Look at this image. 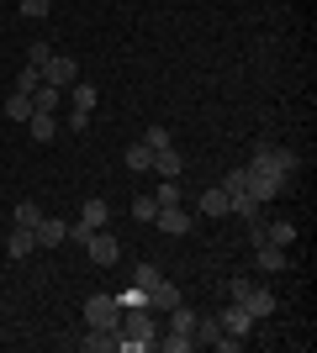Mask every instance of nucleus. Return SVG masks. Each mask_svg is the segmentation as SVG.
I'll list each match as a JSON object with an SVG mask.
<instances>
[{
  "instance_id": "nucleus-2",
  "label": "nucleus",
  "mask_w": 317,
  "mask_h": 353,
  "mask_svg": "<svg viewBox=\"0 0 317 353\" xmlns=\"http://www.w3.org/2000/svg\"><path fill=\"white\" fill-rule=\"evenodd\" d=\"M286 185H291V179H280L275 169H265V163H249V195H254L259 206H270V201L286 190Z\"/></svg>"
},
{
  "instance_id": "nucleus-31",
  "label": "nucleus",
  "mask_w": 317,
  "mask_h": 353,
  "mask_svg": "<svg viewBox=\"0 0 317 353\" xmlns=\"http://www.w3.org/2000/svg\"><path fill=\"white\" fill-rule=\"evenodd\" d=\"M133 216L137 221H153V216H159V201H153V195H137V201H133Z\"/></svg>"
},
{
  "instance_id": "nucleus-34",
  "label": "nucleus",
  "mask_w": 317,
  "mask_h": 353,
  "mask_svg": "<svg viewBox=\"0 0 317 353\" xmlns=\"http://www.w3.org/2000/svg\"><path fill=\"white\" fill-rule=\"evenodd\" d=\"M143 143H148L153 153H159V148H169V127H148V132H143Z\"/></svg>"
},
{
  "instance_id": "nucleus-27",
  "label": "nucleus",
  "mask_w": 317,
  "mask_h": 353,
  "mask_svg": "<svg viewBox=\"0 0 317 353\" xmlns=\"http://www.w3.org/2000/svg\"><path fill=\"white\" fill-rule=\"evenodd\" d=\"M222 190H227V201L243 195V190H249V169H227V174H222Z\"/></svg>"
},
{
  "instance_id": "nucleus-29",
  "label": "nucleus",
  "mask_w": 317,
  "mask_h": 353,
  "mask_svg": "<svg viewBox=\"0 0 317 353\" xmlns=\"http://www.w3.org/2000/svg\"><path fill=\"white\" fill-rule=\"evenodd\" d=\"M37 85H43V74H37V63H27V69L16 74V85H11V90H21V95H32V90H37Z\"/></svg>"
},
{
  "instance_id": "nucleus-28",
  "label": "nucleus",
  "mask_w": 317,
  "mask_h": 353,
  "mask_svg": "<svg viewBox=\"0 0 317 353\" xmlns=\"http://www.w3.org/2000/svg\"><path fill=\"white\" fill-rule=\"evenodd\" d=\"M69 101L75 111H95V85H69Z\"/></svg>"
},
{
  "instance_id": "nucleus-4",
  "label": "nucleus",
  "mask_w": 317,
  "mask_h": 353,
  "mask_svg": "<svg viewBox=\"0 0 317 353\" xmlns=\"http://www.w3.org/2000/svg\"><path fill=\"white\" fill-rule=\"evenodd\" d=\"M85 322L90 327H122V301L117 295H90L85 301Z\"/></svg>"
},
{
  "instance_id": "nucleus-13",
  "label": "nucleus",
  "mask_w": 317,
  "mask_h": 353,
  "mask_svg": "<svg viewBox=\"0 0 317 353\" xmlns=\"http://www.w3.org/2000/svg\"><path fill=\"white\" fill-rule=\"evenodd\" d=\"M27 132H32V143H53V132H59V111H32Z\"/></svg>"
},
{
  "instance_id": "nucleus-20",
  "label": "nucleus",
  "mask_w": 317,
  "mask_h": 353,
  "mask_svg": "<svg viewBox=\"0 0 317 353\" xmlns=\"http://www.w3.org/2000/svg\"><path fill=\"white\" fill-rule=\"evenodd\" d=\"M191 338H196V343H206V348H211V343L222 338V322H217V316H201V311H196V332H191Z\"/></svg>"
},
{
  "instance_id": "nucleus-16",
  "label": "nucleus",
  "mask_w": 317,
  "mask_h": 353,
  "mask_svg": "<svg viewBox=\"0 0 317 353\" xmlns=\"http://www.w3.org/2000/svg\"><path fill=\"white\" fill-rule=\"evenodd\" d=\"M106 216H111V206H106L101 195H95V201H85V206H79V227H85V232H101V227H106Z\"/></svg>"
},
{
  "instance_id": "nucleus-25",
  "label": "nucleus",
  "mask_w": 317,
  "mask_h": 353,
  "mask_svg": "<svg viewBox=\"0 0 317 353\" xmlns=\"http://www.w3.org/2000/svg\"><path fill=\"white\" fill-rule=\"evenodd\" d=\"M127 169H137V174L153 169V148L148 143H133V148H127Z\"/></svg>"
},
{
  "instance_id": "nucleus-36",
  "label": "nucleus",
  "mask_w": 317,
  "mask_h": 353,
  "mask_svg": "<svg viewBox=\"0 0 317 353\" xmlns=\"http://www.w3.org/2000/svg\"><path fill=\"white\" fill-rule=\"evenodd\" d=\"M48 59H53V48H48V43H32L27 48V63H48Z\"/></svg>"
},
{
  "instance_id": "nucleus-17",
  "label": "nucleus",
  "mask_w": 317,
  "mask_h": 353,
  "mask_svg": "<svg viewBox=\"0 0 317 353\" xmlns=\"http://www.w3.org/2000/svg\"><path fill=\"white\" fill-rule=\"evenodd\" d=\"M254 259H259L265 274H280V269H286V248H275V243H254Z\"/></svg>"
},
{
  "instance_id": "nucleus-5",
  "label": "nucleus",
  "mask_w": 317,
  "mask_h": 353,
  "mask_svg": "<svg viewBox=\"0 0 317 353\" xmlns=\"http://www.w3.org/2000/svg\"><path fill=\"white\" fill-rule=\"evenodd\" d=\"M37 74H43V85H53V90H69L79 79V63L75 59H64V53H53L48 63H37Z\"/></svg>"
},
{
  "instance_id": "nucleus-33",
  "label": "nucleus",
  "mask_w": 317,
  "mask_h": 353,
  "mask_svg": "<svg viewBox=\"0 0 317 353\" xmlns=\"http://www.w3.org/2000/svg\"><path fill=\"white\" fill-rule=\"evenodd\" d=\"M117 301H122V311H127V306H148V290H143V285H127Z\"/></svg>"
},
{
  "instance_id": "nucleus-14",
  "label": "nucleus",
  "mask_w": 317,
  "mask_h": 353,
  "mask_svg": "<svg viewBox=\"0 0 317 353\" xmlns=\"http://www.w3.org/2000/svg\"><path fill=\"white\" fill-rule=\"evenodd\" d=\"M201 216H233V201H227V190L222 185H211V190H201Z\"/></svg>"
},
{
  "instance_id": "nucleus-6",
  "label": "nucleus",
  "mask_w": 317,
  "mask_h": 353,
  "mask_svg": "<svg viewBox=\"0 0 317 353\" xmlns=\"http://www.w3.org/2000/svg\"><path fill=\"white\" fill-rule=\"evenodd\" d=\"M85 253H90V259H95L101 269H111V264L122 259V243H117V237H111V232L101 227V232H90V237H85Z\"/></svg>"
},
{
  "instance_id": "nucleus-19",
  "label": "nucleus",
  "mask_w": 317,
  "mask_h": 353,
  "mask_svg": "<svg viewBox=\"0 0 317 353\" xmlns=\"http://www.w3.org/2000/svg\"><path fill=\"white\" fill-rule=\"evenodd\" d=\"M265 243H275V248H291V243H296V227H291V221H265Z\"/></svg>"
},
{
  "instance_id": "nucleus-22",
  "label": "nucleus",
  "mask_w": 317,
  "mask_h": 353,
  "mask_svg": "<svg viewBox=\"0 0 317 353\" xmlns=\"http://www.w3.org/2000/svg\"><path fill=\"white\" fill-rule=\"evenodd\" d=\"M233 216H243V221H259V216H265V206H259L254 195L243 190V195H233Z\"/></svg>"
},
{
  "instance_id": "nucleus-11",
  "label": "nucleus",
  "mask_w": 317,
  "mask_h": 353,
  "mask_svg": "<svg viewBox=\"0 0 317 353\" xmlns=\"http://www.w3.org/2000/svg\"><path fill=\"white\" fill-rule=\"evenodd\" d=\"M238 306L249 311L254 322H265V316H275V295H270V290H259V285H249V295H243Z\"/></svg>"
},
{
  "instance_id": "nucleus-18",
  "label": "nucleus",
  "mask_w": 317,
  "mask_h": 353,
  "mask_svg": "<svg viewBox=\"0 0 317 353\" xmlns=\"http://www.w3.org/2000/svg\"><path fill=\"white\" fill-rule=\"evenodd\" d=\"M6 253H11V259H27V253H37V243H32V227H11V237H6Z\"/></svg>"
},
{
  "instance_id": "nucleus-1",
  "label": "nucleus",
  "mask_w": 317,
  "mask_h": 353,
  "mask_svg": "<svg viewBox=\"0 0 317 353\" xmlns=\"http://www.w3.org/2000/svg\"><path fill=\"white\" fill-rule=\"evenodd\" d=\"M153 338H159V327H153V311L148 306H127V311H122V353L153 348Z\"/></svg>"
},
{
  "instance_id": "nucleus-3",
  "label": "nucleus",
  "mask_w": 317,
  "mask_h": 353,
  "mask_svg": "<svg viewBox=\"0 0 317 353\" xmlns=\"http://www.w3.org/2000/svg\"><path fill=\"white\" fill-rule=\"evenodd\" d=\"M254 163H265V169H275L280 179H291L296 169H302V159L291 153V148H275V143H259L254 148Z\"/></svg>"
},
{
  "instance_id": "nucleus-26",
  "label": "nucleus",
  "mask_w": 317,
  "mask_h": 353,
  "mask_svg": "<svg viewBox=\"0 0 317 353\" xmlns=\"http://www.w3.org/2000/svg\"><path fill=\"white\" fill-rule=\"evenodd\" d=\"M153 348H164V353H191V348H196V338H180V332H164V338H153Z\"/></svg>"
},
{
  "instance_id": "nucleus-9",
  "label": "nucleus",
  "mask_w": 317,
  "mask_h": 353,
  "mask_svg": "<svg viewBox=\"0 0 317 353\" xmlns=\"http://www.w3.org/2000/svg\"><path fill=\"white\" fill-rule=\"evenodd\" d=\"M153 221H159L169 237H185L191 227H196V216H191V211H180V206H159V216H153Z\"/></svg>"
},
{
  "instance_id": "nucleus-35",
  "label": "nucleus",
  "mask_w": 317,
  "mask_h": 353,
  "mask_svg": "<svg viewBox=\"0 0 317 353\" xmlns=\"http://www.w3.org/2000/svg\"><path fill=\"white\" fill-rule=\"evenodd\" d=\"M21 16H32V21H43V16H48V0H21Z\"/></svg>"
},
{
  "instance_id": "nucleus-30",
  "label": "nucleus",
  "mask_w": 317,
  "mask_h": 353,
  "mask_svg": "<svg viewBox=\"0 0 317 353\" xmlns=\"http://www.w3.org/2000/svg\"><path fill=\"white\" fill-rule=\"evenodd\" d=\"M11 221H16V227H37V221H43V211L32 206V201H21V206L11 211Z\"/></svg>"
},
{
  "instance_id": "nucleus-8",
  "label": "nucleus",
  "mask_w": 317,
  "mask_h": 353,
  "mask_svg": "<svg viewBox=\"0 0 317 353\" xmlns=\"http://www.w3.org/2000/svg\"><path fill=\"white\" fill-rule=\"evenodd\" d=\"M217 322H222V332H233V338H249V332H254V316H249V311H243L238 301H227Z\"/></svg>"
},
{
  "instance_id": "nucleus-24",
  "label": "nucleus",
  "mask_w": 317,
  "mask_h": 353,
  "mask_svg": "<svg viewBox=\"0 0 317 353\" xmlns=\"http://www.w3.org/2000/svg\"><path fill=\"white\" fill-rule=\"evenodd\" d=\"M159 280H164V269H159V264H148V259H137L133 285H143V290H148V285H159Z\"/></svg>"
},
{
  "instance_id": "nucleus-12",
  "label": "nucleus",
  "mask_w": 317,
  "mask_h": 353,
  "mask_svg": "<svg viewBox=\"0 0 317 353\" xmlns=\"http://www.w3.org/2000/svg\"><path fill=\"white\" fill-rule=\"evenodd\" d=\"M175 306H180V285H175V280L148 285V311H175Z\"/></svg>"
},
{
  "instance_id": "nucleus-15",
  "label": "nucleus",
  "mask_w": 317,
  "mask_h": 353,
  "mask_svg": "<svg viewBox=\"0 0 317 353\" xmlns=\"http://www.w3.org/2000/svg\"><path fill=\"white\" fill-rule=\"evenodd\" d=\"M153 174H164V179H180V174H185V159L175 153V143L153 153Z\"/></svg>"
},
{
  "instance_id": "nucleus-32",
  "label": "nucleus",
  "mask_w": 317,
  "mask_h": 353,
  "mask_svg": "<svg viewBox=\"0 0 317 353\" xmlns=\"http://www.w3.org/2000/svg\"><path fill=\"white\" fill-rule=\"evenodd\" d=\"M153 201H159V206H180V185H175V179H164V185L153 190Z\"/></svg>"
},
{
  "instance_id": "nucleus-23",
  "label": "nucleus",
  "mask_w": 317,
  "mask_h": 353,
  "mask_svg": "<svg viewBox=\"0 0 317 353\" xmlns=\"http://www.w3.org/2000/svg\"><path fill=\"white\" fill-rule=\"evenodd\" d=\"M169 316H175V322H169V332H180V338H191V332H196V311H191V306H175Z\"/></svg>"
},
{
  "instance_id": "nucleus-7",
  "label": "nucleus",
  "mask_w": 317,
  "mask_h": 353,
  "mask_svg": "<svg viewBox=\"0 0 317 353\" xmlns=\"http://www.w3.org/2000/svg\"><path fill=\"white\" fill-rule=\"evenodd\" d=\"M85 353H122V327H90V338H79Z\"/></svg>"
},
{
  "instance_id": "nucleus-10",
  "label": "nucleus",
  "mask_w": 317,
  "mask_h": 353,
  "mask_svg": "<svg viewBox=\"0 0 317 353\" xmlns=\"http://www.w3.org/2000/svg\"><path fill=\"white\" fill-rule=\"evenodd\" d=\"M64 237H69V227H64L59 216H43L37 227H32V243H37V248H59Z\"/></svg>"
},
{
  "instance_id": "nucleus-21",
  "label": "nucleus",
  "mask_w": 317,
  "mask_h": 353,
  "mask_svg": "<svg viewBox=\"0 0 317 353\" xmlns=\"http://www.w3.org/2000/svg\"><path fill=\"white\" fill-rule=\"evenodd\" d=\"M6 117H11V121H27V117H32V95L11 90V95H6Z\"/></svg>"
}]
</instances>
